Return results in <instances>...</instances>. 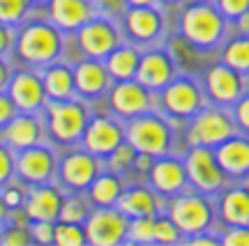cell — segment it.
<instances>
[{"instance_id": "obj_1", "label": "cell", "mask_w": 249, "mask_h": 246, "mask_svg": "<svg viewBox=\"0 0 249 246\" xmlns=\"http://www.w3.org/2000/svg\"><path fill=\"white\" fill-rule=\"evenodd\" d=\"M65 46H67V35L60 28H55L46 16L33 14L21 26H17L12 60L21 67L42 69L65 58Z\"/></svg>"}, {"instance_id": "obj_2", "label": "cell", "mask_w": 249, "mask_h": 246, "mask_svg": "<svg viewBox=\"0 0 249 246\" xmlns=\"http://www.w3.org/2000/svg\"><path fill=\"white\" fill-rule=\"evenodd\" d=\"M229 23L214 0H189L180 12L178 35L194 51H214L224 44Z\"/></svg>"}, {"instance_id": "obj_3", "label": "cell", "mask_w": 249, "mask_h": 246, "mask_svg": "<svg viewBox=\"0 0 249 246\" xmlns=\"http://www.w3.org/2000/svg\"><path fill=\"white\" fill-rule=\"evenodd\" d=\"M90 115H92L90 101L81 97L49 99L44 111H42L46 127V141L60 149L79 145Z\"/></svg>"}, {"instance_id": "obj_4", "label": "cell", "mask_w": 249, "mask_h": 246, "mask_svg": "<svg viewBox=\"0 0 249 246\" xmlns=\"http://www.w3.org/2000/svg\"><path fill=\"white\" fill-rule=\"evenodd\" d=\"M176 138H178L176 122L160 113L157 108L124 122V141L136 152H145L150 157L171 154L176 149Z\"/></svg>"}, {"instance_id": "obj_5", "label": "cell", "mask_w": 249, "mask_h": 246, "mask_svg": "<svg viewBox=\"0 0 249 246\" xmlns=\"http://www.w3.org/2000/svg\"><path fill=\"white\" fill-rule=\"evenodd\" d=\"M208 104L210 101L205 97L201 79H196L192 74H182V71H178L173 81L155 95V108L176 124H187Z\"/></svg>"}, {"instance_id": "obj_6", "label": "cell", "mask_w": 249, "mask_h": 246, "mask_svg": "<svg viewBox=\"0 0 249 246\" xmlns=\"http://www.w3.org/2000/svg\"><path fill=\"white\" fill-rule=\"evenodd\" d=\"M164 212L173 219V223L180 228V232L185 235V239L196 235V232L213 230L214 226H217L214 198L196 191L192 186L176 196H171V198H166Z\"/></svg>"}, {"instance_id": "obj_7", "label": "cell", "mask_w": 249, "mask_h": 246, "mask_svg": "<svg viewBox=\"0 0 249 246\" xmlns=\"http://www.w3.org/2000/svg\"><path fill=\"white\" fill-rule=\"evenodd\" d=\"M233 133H238V124L233 120L231 108L208 104L185 124V145L187 148L189 145L217 148Z\"/></svg>"}, {"instance_id": "obj_8", "label": "cell", "mask_w": 249, "mask_h": 246, "mask_svg": "<svg viewBox=\"0 0 249 246\" xmlns=\"http://www.w3.org/2000/svg\"><path fill=\"white\" fill-rule=\"evenodd\" d=\"M124 42H132L139 49L164 44L166 39V14L161 5H139L127 7L118 18Z\"/></svg>"}, {"instance_id": "obj_9", "label": "cell", "mask_w": 249, "mask_h": 246, "mask_svg": "<svg viewBox=\"0 0 249 246\" xmlns=\"http://www.w3.org/2000/svg\"><path fill=\"white\" fill-rule=\"evenodd\" d=\"M104 170V159L95 157L81 145H71L58 152V170H55V182L67 191H83L92 184V180Z\"/></svg>"}, {"instance_id": "obj_10", "label": "cell", "mask_w": 249, "mask_h": 246, "mask_svg": "<svg viewBox=\"0 0 249 246\" xmlns=\"http://www.w3.org/2000/svg\"><path fill=\"white\" fill-rule=\"evenodd\" d=\"M187 170V182L192 189L201 191L205 196H217L224 186L229 184V177L222 170L219 161L214 157V148L205 145H189L182 154Z\"/></svg>"}, {"instance_id": "obj_11", "label": "cell", "mask_w": 249, "mask_h": 246, "mask_svg": "<svg viewBox=\"0 0 249 246\" xmlns=\"http://www.w3.org/2000/svg\"><path fill=\"white\" fill-rule=\"evenodd\" d=\"M70 37L79 49V58H97V60H104L120 42H124L120 23L116 18L102 16V14H95Z\"/></svg>"}, {"instance_id": "obj_12", "label": "cell", "mask_w": 249, "mask_h": 246, "mask_svg": "<svg viewBox=\"0 0 249 246\" xmlns=\"http://www.w3.org/2000/svg\"><path fill=\"white\" fill-rule=\"evenodd\" d=\"M55 170H58V148L49 141L17 152L14 180H18L21 184L35 186L55 182Z\"/></svg>"}, {"instance_id": "obj_13", "label": "cell", "mask_w": 249, "mask_h": 246, "mask_svg": "<svg viewBox=\"0 0 249 246\" xmlns=\"http://www.w3.org/2000/svg\"><path fill=\"white\" fill-rule=\"evenodd\" d=\"M104 101H107L108 113H113L123 122H127V120H132L136 115L148 113V111L155 108V92L148 90L136 79L113 81Z\"/></svg>"}, {"instance_id": "obj_14", "label": "cell", "mask_w": 249, "mask_h": 246, "mask_svg": "<svg viewBox=\"0 0 249 246\" xmlns=\"http://www.w3.org/2000/svg\"><path fill=\"white\" fill-rule=\"evenodd\" d=\"M124 141V122L113 113H92L90 115L86 131L81 136V148L92 152L95 157L107 159L113 149Z\"/></svg>"}, {"instance_id": "obj_15", "label": "cell", "mask_w": 249, "mask_h": 246, "mask_svg": "<svg viewBox=\"0 0 249 246\" xmlns=\"http://www.w3.org/2000/svg\"><path fill=\"white\" fill-rule=\"evenodd\" d=\"M83 226H86V237L90 246L127 244L129 219L118 207H92Z\"/></svg>"}, {"instance_id": "obj_16", "label": "cell", "mask_w": 249, "mask_h": 246, "mask_svg": "<svg viewBox=\"0 0 249 246\" xmlns=\"http://www.w3.org/2000/svg\"><path fill=\"white\" fill-rule=\"evenodd\" d=\"M178 60L169 46L157 44L141 49V60H139V69H136V81L143 83L148 90H152L155 95L160 92L166 83L173 81V76L178 74Z\"/></svg>"}, {"instance_id": "obj_17", "label": "cell", "mask_w": 249, "mask_h": 246, "mask_svg": "<svg viewBox=\"0 0 249 246\" xmlns=\"http://www.w3.org/2000/svg\"><path fill=\"white\" fill-rule=\"evenodd\" d=\"M201 83H203V90H205V97L210 104H217V106H226L231 108L240 95L245 92V76L238 74L235 69H231L226 62H213L208 69L203 71L201 76Z\"/></svg>"}, {"instance_id": "obj_18", "label": "cell", "mask_w": 249, "mask_h": 246, "mask_svg": "<svg viewBox=\"0 0 249 246\" xmlns=\"http://www.w3.org/2000/svg\"><path fill=\"white\" fill-rule=\"evenodd\" d=\"M7 95L17 104L18 111H26V113H42L49 101L39 69L21 67V65L14 67V74L7 85Z\"/></svg>"}, {"instance_id": "obj_19", "label": "cell", "mask_w": 249, "mask_h": 246, "mask_svg": "<svg viewBox=\"0 0 249 246\" xmlns=\"http://www.w3.org/2000/svg\"><path fill=\"white\" fill-rule=\"evenodd\" d=\"M145 182L157 191V194L166 200L171 196L180 194L189 189V182H187V170H185V161L180 154H161V157H155L150 170L145 173Z\"/></svg>"}, {"instance_id": "obj_20", "label": "cell", "mask_w": 249, "mask_h": 246, "mask_svg": "<svg viewBox=\"0 0 249 246\" xmlns=\"http://www.w3.org/2000/svg\"><path fill=\"white\" fill-rule=\"evenodd\" d=\"M111 83H113V79H111L104 60H97V58L74 60V90H76V97L92 104L97 99L107 97Z\"/></svg>"}, {"instance_id": "obj_21", "label": "cell", "mask_w": 249, "mask_h": 246, "mask_svg": "<svg viewBox=\"0 0 249 246\" xmlns=\"http://www.w3.org/2000/svg\"><path fill=\"white\" fill-rule=\"evenodd\" d=\"M214 210L219 226H249V182H229L214 196Z\"/></svg>"}, {"instance_id": "obj_22", "label": "cell", "mask_w": 249, "mask_h": 246, "mask_svg": "<svg viewBox=\"0 0 249 246\" xmlns=\"http://www.w3.org/2000/svg\"><path fill=\"white\" fill-rule=\"evenodd\" d=\"M65 194L67 191L58 182L28 186L26 200H23L21 210L28 216V221H58Z\"/></svg>"}, {"instance_id": "obj_23", "label": "cell", "mask_w": 249, "mask_h": 246, "mask_svg": "<svg viewBox=\"0 0 249 246\" xmlns=\"http://www.w3.org/2000/svg\"><path fill=\"white\" fill-rule=\"evenodd\" d=\"M0 141L5 143L7 148H12L14 152L44 143L46 141V127H44L42 113H26V111H18L17 117L0 131Z\"/></svg>"}, {"instance_id": "obj_24", "label": "cell", "mask_w": 249, "mask_h": 246, "mask_svg": "<svg viewBox=\"0 0 249 246\" xmlns=\"http://www.w3.org/2000/svg\"><path fill=\"white\" fill-rule=\"evenodd\" d=\"M44 9V16L67 37L74 35L83 23H88L97 14L92 0H49Z\"/></svg>"}, {"instance_id": "obj_25", "label": "cell", "mask_w": 249, "mask_h": 246, "mask_svg": "<svg viewBox=\"0 0 249 246\" xmlns=\"http://www.w3.org/2000/svg\"><path fill=\"white\" fill-rule=\"evenodd\" d=\"M214 157L219 161L222 170L226 173L229 182L249 180V136L247 133H233L226 141L214 148Z\"/></svg>"}, {"instance_id": "obj_26", "label": "cell", "mask_w": 249, "mask_h": 246, "mask_svg": "<svg viewBox=\"0 0 249 246\" xmlns=\"http://www.w3.org/2000/svg\"><path fill=\"white\" fill-rule=\"evenodd\" d=\"M164 202L166 200L148 182H136V184H124V191L116 207L127 219H136V216H157L160 212H164Z\"/></svg>"}, {"instance_id": "obj_27", "label": "cell", "mask_w": 249, "mask_h": 246, "mask_svg": "<svg viewBox=\"0 0 249 246\" xmlns=\"http://www.w3.org/2000/svg\"><path fill=\"white\" fill-rule=\"evenodd\" d=\"M39 74H42V83H44L49 99L76 97V90H74V62H67L65 58H60V60L42 67Z\"/></svg>"}, {"instance_id": "obj_28", "label": "cell", "mask_w": 249, "mask_h": 246, "mask_svg": "<svg viewBox=\"0 0 249 246\" xmlns=\"http://www.w3.org/2000/svg\"><path fill=\"white\" fill-rule=\"evenodd\" d=\"M124 177L113 173V170H108L104 168L102 173H99L95 180H92V184L86 189V196H88V200L92 202V207H116L118 200H120V196L124 191Z\"/></svg>"}, {"instance_id": "obj_29", "label": "cell", "mask_w": 249, "mask_h": 246, "mask_svg": "<svg viewBox=\"0 0 249 246\" xmlns=\"http://www.w3.org/2000/svg\"><path fill=\"white\" fill-rule=\"evenodd\" d=\"M139 60H141V49L132 44V42H120L104 58V65H107V69L113 81H127V79H136Z\"/></svg>"}, {"instance_id": "obj_30", "label": "cell", "mask_w": 249, "mask_h": 246, "mask_svg": "<svg viewBox=\"0 0 249 246\" xmlns=\"http://www.w3.org/2000/svg\"><path fill=\"white\" fill-rule=\"evenodd\" d=\"M219 58L231 69H235L238 74H242L247 79L249 76V35L238 33L235 37H226L224 44L219 46Z\"/></svg>"}, {"instance_id": "obj_31", "label": "cell", "mask_w": 249, "mask_h": 246, "mask_svg": "<svg viewBox=\"0 0 249 246\" xmlns=\"http://www.w3.org/2000/svg\"><path fill=\"white\" fill-rule=\"evenodd\" d=\"M92 212V202L83 191H74V194H65L60 207V216L58 221H71V223H86L88 214Z\"/></svg>"}, {"instance_id": "obj_32", "label": "cell", "mask_w": 249, "mask_h": 246, "mask_svg": "<svg viewBox=\"0 0 249 246\" xmlns=\"http://www.w3.org/2000/svg\"><path fill=\"white\" fill-rule=\"evenodd\" d=\"M35 5L30 0H0V23L7 26H21L28 16H33Z\"/></svg>"}, {"instance_id": "obj_33", "label": "cell", "mask_w": 249, "mask_h": 246, "mask_svg": "<svg viewBox=\"0 0 249 246\" xmlns=\"http://www.w3.org/2000/svg\"><path fill=\"white\" fill-rule=\"evenodd\" d=\"M55 246H83L88 244L86 237V226L83 223H71V221H55Z\"/></svg>"}, {"instance_id": "obj_34", "label": "cell", "mask_w": 249, "mask_h": 246, "mask_svg": "<svg viewBox=\"0 0 249 246\" xmlns=\"http://www.w3.org/2000/svg\"><path fill=\"white\" fill-rule=\"evenodd\" d=\"M134 159H136V149H134L127 141H123L107 159H104V168H108V170H113V173L124 177L129 170H134Z\"/></svg>"}, {"instance_id": "obj_35", "label": "cell", "mask_w": 249, "mask_h": 246, "mask_svg": "<svg viewBox=\"0 0 249 246\" xmlns=\"http://www.w3.org/2000/svg\"><path fill=\"white\" fill-rule=\"evenodd\" d=\"M0 244L2 246H28L33 244V235L30 228L23 221L9 219L7 223L0 226Z\"/></svg>"}, {"instance_id": "obj_36", "label": "cell", "mask_w": 249, "mask_h": 246, "mask_svg": "<svg viewBox=\"0 0 249 246\" xmlns=\"http://www.w3.org/2000/svg\"><path fill=\"white\" fill-rule=\"evenodd\" d=\"M127 244H155V216H136L127 226Z\"/></svg>"}, {"instance_id": "obj_37", "label": "cell", "mask_w": 249, "mask_h": 246, "mask_svg": "<svg viewBox=\"0 0 249 246\" xmlns=\"http://www.w3.org/2000/svg\"><path fill=\"white\" fill-rule=\"evenodd\" d=\"M155 244H185V235L166 212L155 216Z\"/></svg>"}, {"instance_id": "obj_38", "label": "cell", "mask_w": 249, "mask_h": 246, "mask_svg": "<svg viewBox=\"0 0 249 246\" xmlns=\"http://www.w3.org/2000/svg\"><path fill=\"white\" fill-rule=\"evenodd\" d=\"M26 191H28V186L21 184L18 180H12V182H7L5 186H0V196H2V200L7 202V207L12 212H14V210H21V207H23Z\"/></svg>"}, {"instance_id": "obj_39", "label": "cell", "mask_w": 249, "mask_h": 246, "mask_svg": "<svg viewBox=\"0 0 249 246\" xmlns=\"http://www.w3.org/2000/svg\"><path fill=\"white\" fill-rule=\"evenodd\" d=\"M217 232L224 246H249V226H222Z\"/></svg>"}, {"instance_id": "obj_40", "label": "cell", "mask_w": 249, "mask_h": 246, "mask_svg": "<svg viewBox=\"0 0 249 246\" xmlns=\"http://www.w3.org/2000/svg\"><path fill=\"white\" fill-rule=\"evenodd\" d=\"M14 166H17V152L0 141V186L14 180Z\"/></svg>"}, {"instance_id": "obj_41", "label": "cell", "mask_w": 249, "mask_h": 246, "mask_svg": "<svg viewBox=\"0 0 249 246\" xmlns=\"http://www.w3.org/2000/svg\"><path fill=\"white\" fill-rule=\"evenodd\" d=\"M28 228H30V235H33V244H53L55 221H30Z\"/></svg>"}, {"instance_id": "obj_42", "label": "cell", "mask_w": 249, "mask_h": 246, "mask_svg": "<svg viewBox=\"0 0 249 246\" xmlns=\"http://www.w3.org/2000/svg\"><path fill=\"white\" fill-rule=\"evenodd\" d=\"M231 113L235 124H238V131L249 136V90H245L240 95V99L231 106Z\"/></svg>"}, {"instance_id": "obj_43", "label": "cell", "mask_w": 249, "mask_h": 246, "mask_svg": "<svg viewBox=\"0 0 249 246\" xmlns=\"http://www.w3.org/2000/svg\"><path fill=\"white\" fill-rule=\"evenodd\" d=\"M92 5H95L97 14L118 21L124 14V9H127V0H92Z\"/></svg>"}, {"instance_id": "obj_44", "label": "cell", "mask_w": 249, "mask_h": 246, "mask_svg": "<svg viewBox=\"0 0 249 246\" xmlns=\"http://www.w3.org/2000/svg\"><path fill=\"white\" fill-rule=\"evenodd\" d=\"M214 5L229 21H235L240 14L249 12V0H214Z\"/></svg>"}, {"instance_id": "obj_45", "label": "cell", "mask_w": 249, "mask_h": 246, "mask_svg": "<svg viewBox=\"0 0 249 246\" xmlns=\"http://www.w3.org/2000/svg\"><path fill=\"white\" fill-rule=\"evenodd\" d=\"M17 113H18V108L12 101V97L7 95V90H0V131L17 117Z\"/></svg>"}, {"instance_id": "obj_46", "label": "cell", "mask_w": 249, "mask_h": 246, "mask_svg": "<svg viewBox=\"0 0 249 246\" xmlns=\"http://www.w3.org/2000/svg\"><path fill=\"white\" fill-rule=\"evenodd\" d=\"M14 39H17V28L0 23V58H12Z\"/></svg>"}, {"instance_id": "obj_47", "label": "cell", "mask_w": 249, "mask_h": 246, "mask_svg": "<svg viewBox=\"0 0 249 246\" xmlns=\"http://www.w3.org/2000/svg\"><path fill=\"white\" fill-rule=\"evenodd\" d=\"M14 60L12 58H0V90H7L9 85V79L14 74Z\"/></svg>"}, {"instance_id": "obj_48", "label": "cell", "mask_w": 249, "mask_h": 246, "mask_svg": "<svg viewBox=\"0 0 249 246\" xmlns=\"http://www.w3.org/2000/svg\"><path fill=\"white\" fill-rule=\"evenodd\" d=\"M231 23L235 26V30H238V33H245V35H249V12L240 14V16L235 18V21H231Z\"/></svg>"}, {"instance_id": "obj_49", "label": "cell", "mask_w": 249, "mask_h": 246, "mask_svg": "<svg viewBox=\"0 0 249 246\" xmlns=\"http://www.w3.org/2000/svg\"><path fill=\"white\" fill-rule=\"evenodd\" d=\"M9 216H12V210H9L7 202L2 200V196H0V226H2V223H7Z\"/></svg>"}, {"instance_id": "obj_50", "label": "cell", "mask_w": 249, "mask_h": 246, "mask_svg": "<svg viewBox=\"0 0 249 246\" xmlns=\"http://www.w3.org/2000/svg\"><path fill=\"white\" fill-rule=\"evenodd\" d=\"M139 5H160V0H127V7H139Z\"/></svg>"}, {"instance_id": "obj_51", "label": "cell", "mask_w": 249, "mask_h": 246, "mask_svg": "<svg viewBox=\"0 0 249 246\" xmlns=\"http://www.w3.org/2000/svg\"><path fill=\"white\" fill-rule=\"evenodd\" d=\"M180 2H185V0H160L161 7H169V5H180Z\"/></svg>"}, {"instance_id": "obj_52", "label": "cell", "mask_w": 249, "mask_h": 246, "mask_svg": "<svg viewBox=\"0 0 249 246\" xmlns=\"http://www.w3.org/2000/svg\"><path fill=\"white\" fill-rule=\"evenodd\" d=\"M30 2H33L35 7H44V5H46V2H49V0H30Z\"/></svg>"}]
</instances>
